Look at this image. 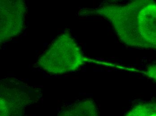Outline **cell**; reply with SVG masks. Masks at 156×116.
I'll use <instances>...</instances> for the list:
<instances>
[{
	"instance_id": "obj_5",
	"label": "cell",
	"mask_w": 156,
	"mask_h": 116,
	"mask_svg": "<svg viewBox=\"0 0 156 116\" xmlns=\"http://www.w3.org/2000/svg\"><path fill=\"white\" fill-rule=\"evenodd\" d=\"M58 116H100V114L95 102L87 99L64 107Z\"/></svg>"
},
{
	"instance_id": "obj_7",
	"label": "cell",
	"mask_w": 156,
	"mask_h": 116,
	"mask_svg": "<svg viewBox=\"0 0 156 116\" xmlns=\"http://www.w3.org/2000/svg\"><path fill=\"white\" fill-rule=\"evenodd\" d=\"M143 73L149 79L156 82V64L148 66Z\"/></svg>"
},
{
	"instance_id": "obj_3",
	"label": "cell",
	"mask_w": 156,
	"mask_h": 116,
	"mask_svg": "<svg viewBox=\"0 0 156 116\" xmlns=\"http://www.w3.org/2000/svg\"><path fill=\"white\" fill-rule=\"evenodd\" d=\"M38 91L13 78L3 80L1 87V116H24L26 108L35 102Z\"/></svg>"
},
{
	"instance_id": "obj_6",
	"label": "cell",
	"mask_w": 156,
	"mask_h": 116,
	"mask_svg": "<svg viewBox=\"0 0 156 116\" xmlns=\"http://www.w3.org/2000/svg\"><path fill=\"white\" fill-rule=\"evenodd\" d=\"M124 116H156V101L136 104L128 110Z\"/></svg>"
},
{
	"instance_id": "obj_1",
	"label": "cell",
	"mask_w": 156,
	"mask_h": 116,
	"mask_svg": "<svg viewBox=\"0 0 156 116\" xmlns=\"http://www.w3.org/2000/svg\"><path fill=\"white\" fill-rule=\"evenodd\" d=\"M100 15L112 24L124 44L140 49L156 50V2L134 1L125 4L102 5Z\"/></svg>"
},
{
	"instance_id": "obj_2",
	"label": "cell",
	"mask_w": 156,
	"mask_h": 116,
	"mask_svg": "<svg viewBox=\"0 0 156 116\" xmlns=\"http://www.w3.org/2000/svg\"><path fill=\"white\" fill-rule=\"evenodd\" d=\"M60 48L51 46L40 59V66L44 70L56 74L75 71L86 63L87 59L83 55L80 48L71 37H59Z\"/></svg>"
},
{
	"instance_id": "obj_4",
	"label": "cell",
	"mask_w": 156,
	"mask_h": 116,
	"mask_svg": "<svg viewBox=\"0 0 156 116\" xmlns=\"http://www.w3.org/2000/svg\"><path fill=\"white\" fill-rule=\"evenodd\" d=\"M19 6L20 5H18L16 7V5H9V8L5 9L2 8L5 10V12L1 10V24L8 22L5 23L4 26L1 27V30L5 26L7 27L9 24L8 26L9 27V38L11 37V36L13 37L18 35L22 31L24 23V9L25 8L24 6L21 9L20 8L21 6Z\"/></svg>"
}]
</instances>
